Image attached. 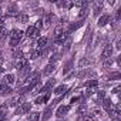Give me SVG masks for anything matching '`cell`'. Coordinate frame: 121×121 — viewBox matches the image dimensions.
Masks as SVG:
<instances>
[{
    "mask_svg": "<svg viewBox=\"0 0 121 121\" xmlns=\"http://www.w3.org/2000/svg\"><path fill=\"white\" fill-rule=\"evenodd\" d=\"M63 34H64V29H63L61 26H58V27L54 29V34H53V37H54V40H56V39H58V37H61Z\"/></svg>",
    "mask_w": 121,
    "mask_h": 121,
    "instance_id": "cell-18",
    "label": "cell"
},
{
    "mask_svg": "<svg viewBox=\"0 0 121 121\" xmlns=\"http://www.w3.org/2000/svg\"><path fill=\"white\" fill-rule=\"evenodd\" d=\"M71 67H73V60H69L64 66V69H63V74H69L71 71Z\"/></svg>",
    "mask_w": 121,
    "mask_h": 121,
    "instance_id": "cell-25",
    "label": "cell"
},
{
    "mask_svg": "<svg viewBox=\"0 0 121 121\" xmlns=\"http://www.w3.org/2000/svg\"><path fill=\"white\" fill-rule=\"evenodd\" d=\"M30 71H31V67L27 64V66H24L22 70H19V74H20V77H24V78H26V77L30 74Z\"/></svg>",
    "mask_w": 121,
    "mask_h": 121,
    "instance_id": "cell-15",
    "label": "cell"
},
{
    "mask_svg": "<svg viewBox=\"0 0 121 121\" xmlns=\"http://www.w3.org/2000/svg\"><path fill=\"white\" fill-rule=\"evenodd\" d=\"M120 77H121L120 71H112V73H110V74H108V77H107V78H108V80H118Z\"/></svg>",
    "mask_w": 121,
    "mask_h": 121,
    "instance_id": "cell-27",
    "label": "cell"
},
{
    "mask_svg": "<svg viewBox=\"0 0 121 121\" xmlns=\"http://www.w3.org/2000/svg\"><path fill=\"white\" fill-rule=\"evenodd\" d=\"M16 19L19 20V23H27V22H29V16L24 14V13H19V14L16 16Z\"/></svg>",
    "mask_w": 121,
    "mask_h": 121,
    "instance_id": "cell-23",
    "label": "cell"
},
{
    "mask_svg": "<svg viewBox=\"0 0 121 121\" xmlns=\"http://www.w3.org/2000/svg\"><path fill=\"white\" fill-rule=\"evenodd\" d=\"M43 23H44V20H43V19H39V20H37V23H36V26H34V27H36V29H37V30H40V29H43Z\"/></svg>",
    "mask_w": 121,
    "mask_h": 121,
    "instance_id": "cell-31",
    "label": "cell"
},
{
    "mask_svg": "<svg viewBox=\"0 0 121 121\" xmlns=\"http://www.w3.org/2000/svg\"><path fill=\"white\" fill-rule=\"evenodd\" d=\"M54 70H56V64H50V63H48V64L44 67V70H43L41 74H43V76H48V74H51Z\"/></svg>",
    "mask_w": 121,
    "mask_h": 121,
    "instance_id": "cell-13",
    "label": "cell"
},
{
    "mask_svg": "<svg viewBox=\"0 0 121 121\" xmlns=\"http://www.w3.org/2000/svg\"><path fill=\"white\" fill-rule=\"evenodd\" d=\"M66 91H67V86H64V84H61V86H58V87H56L54 90H53V93L56 94V95H66Z\"/></svg>",
    "mask_w": 121,
    "mask_h": 121,
    "instance_id": "cell-8",
    "label": "cell"
},
{
    "mask_svg": "<svg viewBox=\"0 0 121 121\" xmlns=\"http://www.w3.org/2000/svg\"><path fill=\"white\" fill-rule=\"evenodd\" d=\"M39 56H40V50H30V53H29V57H27V58L34 60V58H37Z\"/></svg>",
    "mask_w": 121,
    "mask_h": 121,
    "instance_id": "cell-26",
    "label": "cell"
},
{
    "mask_svg": "<svg viewBox=\"0 0 121 121\" xmlns=\"http://www.w3.org/2000/svg\"><path fill=\"white\" fill-rule=\"evenodd\" d=\"M13 57H14V58L17 60V58H22V57H24V56H23V51H22V50L16 48V50L13 51Z\"/></svg>",
    "mask_w": 121,
    "mask_h": 121,
    "instance_id": "cell-29",
    "label": "cell"
},
{
    "mask_svg": "<svg viewBox=\"0 0 121 121\" xmlns=\"http://www.w3.org/2000/svg\"><path fill=\"white\" fill-rule=\"evenodd\" d=\"M54 84H56V78H48V81H47L46 84H43V86H41L40 93H50Z\"/></svg>",
    "mask_w": 121,
    "mask_h": 121,
    "instance_id": "cell-4",
    "label": "cell"
},
{
    "mask_svg": "<svg viewBox=\"0 0 121 121\" xmlns=\"http://www.w3.org/2000/svg\"><path fill=\"white\" fill-rule=\"evenodd\" d=\"M90 64H93V61L91 60H88V58H81L80 61H78V69H84V67H88Z\"/></svg>",
    "mask_w": 121,
    "mask_h": 121,
    "instance_id": "cell-16",
    "label": "cell"
},
{
    "mask_svg": "<svg viewBox=\"0 0 121 121\" xmlns=\"http://www.w3.org/2000/svg\"><path fill=\"white\" fill-rule=\"evenodd\" d=\"M120 47H121V46H120V39H117V40H115V48L120 50Z\"/></svg>",
    "mask_w": 121,
    "mask_h": 121,
    "instance_id": "cell-34",
    "label": "cell"
},
{
    "mask_svg": "<svg viewBox=\"0 0 121 121\" xmlns=\"http://www.w3.org/2000/svg\"><path fill=\"white\" fill-rule=\"evenodd\" d=\"M101 105H103V107H104V110L108 112V111L112 108V105H114V104H112V101H111L110 98H104V100H103V103H101Z\"/></svg>",
    "mask_w": 121,
    "mask_h": 121,
    "instance_id": "cell-14",
    "label": "cell"
},
{
    "mask_svg": "<svg viewBox=\"0 0 121 121\" xmlns=\"http://www.w3.org/2000/svg\"><path fill=\"white\" fill-rule=\"evenodd\" d=\"M6 14H7V16H17V14H19V9L16 7V4H10V6H7Z\"/></svg>",
    "mask_w": 121,
    "mask_h": 121,
    "instance_id": "cell-10",
    "label": "cell"
},
{
    "mask_svg": "<svg viewBox=\"0 0 121 121\" xmlns=\"http://www.w3.org/2000/svg\"><path fill=\"white\" fill-rule=\"evenodd\" d=\"M47 43H48V39L47 37H40L39 40H37V50H43V48H46L47 47Z\"/></svg>",
    "mask_w": 121,
    "mask_h": 121,
    "instance_id": "cell-11",
    "label": "cell"
},
{
    "mask_svg": "<svg viewBox=\"0 0 121 121\" xmlns=\"http://www.w3.org/2000/svg\"><path fill=\"white\" fill-rule=\"evenodd\" d=\"M98 86V80H87V81H84V87H87V88H95Z\"/></svg>",
    "mask_w": 121,
    "mask_h": 121,
    "instance_id": "cell-20",
    "label": "cell"
},
{
    "mask_svg": "<svg viewBox=\"0 0 121 121\" xmlns=\"http://www.w3.org/2000/svg\"><path fill=\"white\" fill-rule=\"evenodd\" d=\"M70 110H71V105H58L57 107V110H56V117L57 118H63V117H66L69 112H70Z\"/></svg>",
    "mask_w": 121,
    "mask_h": 121,
    "instance_id": "cell-1",
    "label": "cell"
},
{
    "mask_svg": "<svg viewBox=\"0 0 121 121\" xmlns=\"http://www.w3.org/2000/svg\"><path fill=\"white\" fill-rule=\"evenodd\" d=\"M104 98H105V93H104V91H98V93L95 94V103H97V104H101Z\"/></svg>",
    "mask_w": 121,
    "mask_h": 121,
    "instance_id": "cell-24",
    "label": "cell"
},
{
    "mask_svg": "<svg viewBox=\"0 0 121 121\" xmlns=\"http://www.w3.org/2000/svg\"><path fill=\"white\" fill-rule=\"evenodd\" d=\"M10 39H14V40H19V41H22V39H23V36H24V31H22V30H17V29H13L12 31H10Z\"/></svg>",
    "mask_w": 121,
    "mask_h": 121,
    "instance_id": "cell-5",
    "label": "cell"
},
{
    "mask_svg": "<svg viewBox=\"0 0 121 121\" xmlns=\"http://www.w3.org/2000/svg\"><path fill=\"white\" fill-rule=\"evenodd\" d=\"M87 16H88V7H87V4H86V6L81 7V10H80V13H78V17H80V20H84Z\"/></svg>",
    "mask_w": 121,
    "mask_h": 121,
    "instance_id": "cell-19",
    "label": "cell"
},
{
    "mask_svg": "<svg viewBox=\"0 0 121 121\" xmlns=\"http://www.w3.org/2000/svg\"><path fill=\"white\" fill-rule=\"evenodd\" d=\"M27 64H29L27 58H26V57H22V58H17V60H16V64H14V66H16L17 70H22V69H23L24 66H27Z\"/></svg>",
    "mask_w": 121,
    "mask_h": 121,
    "instance_id": "cell-9",
    "label": "cell"
},
{
    "mask_svg": "<svg viewBox=\"0 0 121 121\" xmlns=\"http://www.w3.org/2000/svg\"><path fill=\"white\" fill-rule=\"evenodd\" d=\"M39 120H40V112L39 111H30L29 121H39Z\"/></svg>",
    "mask_w": 121,
    "mask_h": 121,
    "instance_id": "cell-21",
    "label": "cell"
},
{
    "mask_svg": "<svg viewBox=\"0 0 121 121\" xmlns=\"http://www.w3.org/2000/svg\"><path fill=\"white\" fill-rule=\"evenodd\" d=\"M0 121H7V112L0 110Z\"/></svg>",
    "mask_w": 121,
    "mask_h": 121,
    "instance_id": "cell-30",
    "label": "cell"
},
{
    "mask_svg": "<svg viewBox=\"0 0 121 121\" xmlns=\"http://www.w3.org/2000/svg\"><path fill=\"white\" fill-rule=\"evenodd\" d=\"M110 20H111V17H110L108 14H103L101 17H98V26H100V27H104Z\"/></svg>",
    "mask_w": 121,
    "mask_h": 121,
    "instance_id": "cell-12",
    "label": "cell"
},
{
    "mask_svg": "<svg viewBox=\"0 0 121 121\" xmlns=\"http://www.w3.org/2000/svg\"><path fill=\"white\" fill-rule=\"evenodd\" d=\"M93 6H94V16L98 17V14H100L101 10H103V2H95Z\"/></svg>",
    "mask_w": 121,
    "mask_h": 121,
    "instance_id": "cell-17",
    "label": "cell"
},
{
    "mask_svg": "<svg viewBox=\"0 0 121 121\" xmlns=\"http://www.w3.org/2000/svg\"><path fill=\"white\" fill-rule=\"evenodd\" d=\"M27 37H39L40 36V30H37L34 26H30L27 30H26V33H24Z\"/></svg>",
    "mask_w": 121,
    "mask_h": 121,
    "instance_id": "cell-7",
    "label": "cell"
},
{
    "mask_svg": "<svg viewBox=\"0 0 121 121\" xmlns=\"http://www.w3.org/2000/svg\"><path fill=\"white\" fill-rule=\"evenodd\" d=\"M81 98H80V95H77V97H73L71 100H70V103H71V105H74V104H78V101H80Z\"/></svg>",
    "mask_w": 121,
    "mask_h": 121,
    "instance_id": "cell-32",
    "label": "cell"
},
{
    "mask_svg": "<svg viewBox=\"0 0 121 121\" xmlns=\"http://www.w3.org/2000/svg\"><path fill=\"white\" fill-rule=\"evenodd\" d=\"M103 61H104V63H103V67L107 70V69H108V67H111V64H112V57L105 58V60H103Z\"/></svg>",
    "mask_w": 121,
    "mask_h": 121,
    "instance_id": "cell-28",
    "label": "cell"
},
{
    "mask_svg": "<svg viewBox=\"0 0 121 121\" xmlns=\"http://www.w3.org/2000/svg\"><path fill=\"white\" fill-rule=\"evenodd\" d=\"M112 121H120V118H118V117H115V118H112Z\"/></svg>",
    "mask_w": 121,
    "mask_h": 121,
    "instance_id": "cell-36",
    "label": "cell"
},
{
    "mask_svg": "<svg viewBox=\"0 0 121 121\" xmlns=\"http://www.w3.org/2000/svg\"><path fill=\"white\" fill-rule=\"evenodd\" d=\"M58 121H66V120H58Z\"/></svg>",
    "mask_w": 121,
    "mask_h": 121,
    "instance_id": "cell-37",
    "label": "cell"
},
{
    "mask_svg": "<svg viewBox=\"0 0 121 121\" xmlns=\"http://www.w3.org/2000/svg\"><path fill=\"white\" fill-rule=\"evenodd\" d=\"M118 90H120V87H115V88H114L111 93H112V94H118Z\"/></svg>",
    "mask_w": 121,
    "mask_h": 121,
    "instance_id": "cell-35",
    "label": "cell"
},
{
    "mask_svg": "<svg viewBox=\"0 0 121 121\" xmlns=\"http://www.w3.org/2000/svg\"><path fill=\"white\" fill-rule=\"evenodd\" d=\"M0 56H2V50H0Z\"/></svg>",
    "mask_w": 121,
    "mask_h": 121,
    "instance_id": "cell-38",
    "label": "cell"
},
{
    "mask_svg": "<svg viewBox=\"0 0 121 121\" xmlns=\"http://www.w3.org/2000/svg\"><path fill=\"white\" fill-rule=\"evenodd\" d=\"M111 54H112V44H105L103 48V53H101V60L110 58Z\"/></svg>",
    "mask_w": 121,
    "mask_h": 121,
    "instance_id": "cell-3",
    "label": "cell"
},
{
    "mask_svg": "<svg viewBox=\"0 0 121 121\" xmlns=\"http://www.w3.org/2000/svg\"><path fill=\"white\" fill-rule=\"evenodd\" d=\"M31 111V103H23L22 105L17 107L16 110V115H23V114H27Z\"/></svg>",
    "mask_w": 121,
    "mask_h": 121,
    "instance_id": "cell-2",
    "label": "cell"
},
{
    "mask_svg": "<svg viewBox=\"0 0 121 121\" xmlns=\"http://www.w3.org/2000/svg\"><path fill=\"white\" fill-rule=\"evenodd\" d=\"M2 83L6 84V86H12V84L16 83V76H14V74H10V73H9V74H4Z\"/></svg>",
    "mask_w": 121,
    "mask_h": 121,
    "instance_id": "cell-6",
    "label": "cell"
},
{
    "mask_svg": "<svg viewBox=\"0 0 121 121\" xmlns=\"http://www.w3.org/2000/svg\"><path fill=\"white\" fill-rule=\"evenodd\" d=\"M60 58H61V53H53L48 63H50V64H56V61H58Z\"/></svg>",
    "mask_w": 121,
    "mask_h": 121,
    "instance_id": "cell-22",
    "label": "cell"
},
{
    "mask_svg": "<svg viewBox=\"0 0 121 121\" xmlns=\"http://www.w3.org/2000/svg\"><path fill=\"white\" fill-rule=\"evenodd\" d=\"M0 13H2V9H0Z\"/></svg>",
    "mask_w": 121,
    "mask_h": 121,
    "instance_id": "cell-39",
    "label": "cell"
},
{
    "mask_svg": "<svg viewBox=\"0 0 121 121\" xmlns=\"http://www.w3.org/2000/svg\"><path fill=\"white\" fill-rule=\"evenodd\" d=\"M70 47H71V40H67V41H66V47H64V51L70 50Z\"/></svg>",
    "mask_w": 121,
    "mask_h": 121,
    "instance_id": "cell-33",
    "label": "cell"
}]
</instances>
